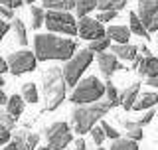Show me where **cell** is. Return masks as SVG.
<instances>
[{"label":"cell","mask_w":158,"mask_h":150,"mask_svg":"<svg viewBox=\"0 0 158 150\" xmlns=\"http://www.w3.org/2000/svg\"><path fill=\"white\" fill-rule=\"evenodd\" d=\"M34 52L38 61H49V59L67 61L75 56L77 44L73 40L52 36V34H38L34 38Z\"/></svg>","instance_id":"6da1fadb"},{"label":"cell","mask_w":158,"mask_h":150,"mask_svg":"<svg viewBox=\"0 0 158 150\" xmlns=\"http://www.w3.org/2000/svg\"><path fill=\"white\" fill-rule=\"evenodd\" d=\"M113 109V105L109 101H97L89 105H77L71 113V124L73 131L77 134H87L91 132V128L101 121L103 117Z\"/></svg>","instance_id":"7a4b0ae2"},{"label":"cell","mask_w":158,"mask_h":150,"mask_svg":"<svg viewBox=\"0 0 158 150\" xmlns=\"http://www.w3.org/2000/svg\"><path fill=\"white\" fill-rule=\"evenodd\" d=\"M44 81V109L46 111H56L65 99V75L63 69L59 67H49L42 77Z\"/></svg>","instance_id":"3957f363"},{"label":"cell","mask_w":158,"mask_h":150,"mask_svg":"<svg viewBox=\"0 0 158 150\" xmlns=\"http://www.w3.org/2000/svg\"><path fill=\"white\" fill-rule=\"evenodd\" d=\"M105 83L99 81L95 75H91V77H85L81 79L75 87H73L71 91V97H69V101L75 103V105H89V103H97L101 101L103 97H105Z\"/></svg>","instance_id":"277c9868"},{"label":"cell","mask_w":158,"mask_h":150,"mask_svg":"<svg viewBox=\"0 0 158 150\" xmlns=\"http://www.w3.org/2000/svg\"><path fill=\"white\" fill-rule=\"evenodd\" d=\"M91 61H93L91 49H79V52H75V56L71 59H67L65 67H63V75H65L67 87H75V85L81 81V75L91 65Z\"/></svg>","instance_id":"5b68a950"},{"label":"cell","mask_w":158,"mask_h":150,"mask_svg":"<svg viewBox=\"0 0 158 150\" xmlns=\"http://www.w3.org/2000/svg\"><path fill=\"white\" fill-rule=\"evenodd\" d=\"M46 26H48L49 32H56V34H65V36H75L77 34V20L69 12L48 10Z\"/></svg>","instance_id":"8992f818"},{"label":"cell","mask_w":158,"mask_h":150,"mask_svg":"<svg viewBox=\"0 0 158 150\" xmlns=\"http://www.w3.org/2000/svg\"><path fill=\"white\" fill-rule=\"evenodd\" d=\"M36 63H38L36 52H30V49H20V52H14L8 56V67L14 77H20V75H24L28 71H34Z\"/></svg>","instance_id":"52a82bcc"},{"label":"cell","mask_w":158,"mask_h":150,"mask_svg":"<svg viewBox=\"0 0 158 150\" xmlns=\"http://www.w3.org/2000/svg\"><path fill=\"white\" fill-rule=\"evenodd\" d=\"M46 138H48V144H52V146L65 148L67 144L73 140V131L69 128L67 123L59 121V123L49 124L46 128Z\"/></svg>","instance_id":"ba28073f"},{"label":"cell","mask_w":158,"mask_h":150,"mask_svg":"<svg viewBox=\"0 0 158 150\" xmlns=\"http://www.w3.org/2000/svg\"><path fill=\"white\" fill-rule=\"evenodd\" d=\"M77 34H79V38L87 40V42H93V40L105 38L107 30L103 28V22H99L97 18L83 16V18H79V22H77Z\"/></svg>","instance_id":"9c48e42d"},{"label":"cell","mask_w":158,"mask_h":150,"mask_svg":"<svg viewBox=\"0 0 158 150\" xmlns=\"http://www.w3.org/2000/svg\"><path fill=\"white\" fill-rule=\"evenodd\" d=\"M97 63H99V69H101V73L105 75L107 79H111V75L118 71V69H127L125 65H121V61H118V57L115 53H109V52H101L97 56Z\"/></svg>","instance_id":"30bf717a"},{"label":"cell","mask_w":158,"mask_h":150,"mask_svg":"<svg viewBox=\"0 0 158 150\" xmlns=\"http://www.w3.org/2000/svg\"><path fill=\"white\" fill-rule=\"evenodd\" d=\"M132 65L138 69V73L142 77H158V57H154L152 53L142 57H136L132 61Z\"/></svg>","instance_id":"8fae6325"},{"label":"cell","mask_w":158,"mask_h":150,"mask_svg":"<svg viewBox=\"0 0 158 150\" xmlns=\"http://www.w3.org/2000/svg\"><path fill=\"white\" fill-rule=\"evenodd\" d=\"M136 14H138V18L144 22V26L148 28L152 24V20L158 16V0H138Z\"/></svg>","instance_id":"7c38bea8"},{"label":"cell","mask_w":158,"mask_h":150,"mask_svg":"<svg viewBox=\"0 0 158 150\" xmlns=\"http://www.w3.org/2000/svg\"><path fill=\"white\" fill-rule=\"evenodd\" d=\"M138 95H140V83H132V85H128L125 91L121 93V107L125 109V111H131V109L135 107Z\"/></svg>","instance_id":"4fadbf2b"},{"label":"cell","mask_w":158,"mask_h":150,"mask_svg":"<svg viewBox=\"0 0 158 150\" xmlns=\"http://www.w3.org/2000/svg\"><path fill=\"white\" fill-rule=\"evenodd\" d=\"M113 53L118 59H125V61H135L138 57V48L132 44H115L113 46Z\"/></svg>","instance_id":"5bb4252c"},{"label":"cell","mask_w":158,"mask_h":150,"mask_svg":"<svg viewBox=\"0 0 158 150\" xmlns=\"http://www.w3.org/2000/svg\"><path fill=\"white\" fill-rule=\"evenodd\" d=\"M107 36L111 40H115L117 44H128V40H131V28H127V26H109Z\"/></svg>","instance_id":"9a60e30c"},{"label":"cell","mask_w":158,"mask_h":150,"mask_svg":"<svg viewBox=\"0 0 158 150\" xmlns=\"http://www.w3.org/2000/svg\"><path fill=\"white\" fill-rule=\"evenodd\" d=\"M158 103V95L156 93H142L138 95L136 103H135V111H148V109H152L154 105Z\"/></svg>","instance_id":"2e32d148"},{"label":"cell","mask_w":158,"mask_h":150,"mask_svg":"<svg viewBox=\"0 0 158 150\" xmlns=\"http://www.w3.org/2000/svg\"><path fill=\"white\" fill-rule=\"evenodd\" d=\"M128 24H131V32L132 34H136V36H140V38H146V40L150 38V36H148V28L144 26V22L138 18L136 12L128 14Z\"/></svg>","instance_id":"e0dca14e"},{"label":"cell","mask_w":158,"mask_h":150,"mask_svg":"<svg viewBox=\"0 0 158 150\" xmlns=\"http://www.w3.org/2000/svg\"><path fill=\"white\" fill-rule=\"evenodd\" d=\"M46 10H59V12H69L75 10V0H42Z\"/></svg>","instance_id":"ac0fdd59"},{"label":"cell","mask_w":158,"mask_h":150,"mask_svg":"<svg viewBox=\"0 0 158 150\" xmlns=\"http://www.w3.org/2000/svg\"><path fill=\"white\" fill-rule=\"evenodd\" d=\"M6 111L12 115L14 119H18L20 115L24 113V97H22V95H12V97H8Z\"/></svg>","instance_id":"d6986e66"},{"label":"cell","mask_w":158,"mask_h":150,"mask_svg":"<svg viewBox=\"0 0 158 150\" xmlns=\"http://www.w3.org/2000/svg\"><path fill=\"white\" fill-rule=\"evenodd\" d=\"M123 127L127 128V138H131V140H142V127H138V123L135 121H123Z\"/></svg>","instance_id":"ffe728a7"},{"label":"cell","mask_w":158,"mask_h":150,"mask_svg":"<svg viewBox=\"0 0 158 150\" xmlns=\"http://www.w3.org/2000/svg\"><path fill=\"white\" fill-rule=\"evenodd\" d=\"M99 0H75V12L79 18L87 16L89 12H93V10L97 8Z\"/></svg>","instance_id":"44dd1931"},{"label":"cell","mask_w":158,"mask_h":150,"mask_svg":"<svg viewBox=\"0 0 158 150\" xmlns=\"http://www.w3.org/2000/svg\"><path fill=\"white\" fill-rule=\"evenodd\" d=\"M12 30H14V34H16V42L20 46H28V32H26V26H24V22L20 18L14 20Z\"/></svg>","instance_id":"7402d4cb"},{"label":"cell","mask_w":158,"mask_h":150,"mask_svg":"<svg viewBox=\"0 0 158 150\" xmlns=\"http://www.w3.org/2000/svg\"><path fill=\"white\" fill-rule=\"evenodd\" d=\"M22 97H24V101H28V103H38L40 101V93H38V87L34 85L32 81L30 83H24L22 85Z\"/></svg>","instance_id":"603a6c76"},{"label":"cell","mask_w":158,"mask_h":150,"mask_svg":"<svg viewBox=\"0 0 158 150\" xmlns=\"http://www.w3.org/2000/svg\"><path fill=\"white\" fill-rule=\"evenodd\" d=\"M30 16H32V28L34 30L42 28L44 24H46V12H44L42 8L32 6V8H30Z\"/></svg>","instance_id":"cb8c5ba5"},{"label":"cell","mask_w":158,"mask_h":150,"mask_svg":"<svg viewBox=\"0 0 158 150\" xmlns=\"http://www.w3.org/2000/svg\"><path fill=\"white\" fill-rule=\"evenodd\" d=\"M109 48H111V38H109V36H105V38H99V40H93V42H89V49H91L93 53L107 52Z\"/></svg>","instance_id":"d4e9b609"},{"label":"cell","mask_w":158,"mask_h":150,"mask_svg":"<svg viewBox=\"0 0 158 150\" xmlns=\"http://www.w3.org/2000/svg\"><path fill=\"white\" fill-rule=\"evenodd\" d=\"M111 150H138V144L131 138H117V140H113Z\"/></svg>","instance_id":"484cf974"},{"label":"cell","mask_w":158,"mask_h":150,"mask_svg":"<svg viewBox=\"0 0 158 150\" xmlns=\"http://www.w3.org/2000/svg\"><path fill=\"white\" fill-rule=\"evenodd\" d=\"M127 6V0H99L97 8L99 10H123Z\"/></svg>","instance_id":"4316f807"},{"label":"cell","mask_w":158,"mask_h":150,"mask_svg":"<svg viewBox=\"0 0 158 150\" xmlns=\"http://www.w3.org/2000/svg\"><path fill=\"white\" fill-rule=\"evenodd\" d=\"M105 87H107V91H105V95H107V101L113 105V107H117V105H121V93L117 91V87L113 85L111 81H107L105 83Z\"/></svg>","instance_id":"83f0119b"},{"label":"cell","mask_w":158,"mask_h":150,"mask_svg":"<svg viewBox=\"0 0 158 150\" xmlns=\"http://www.w3.org/2000/svg\"><path fill=\"white\" fill-rule=\"evenodd\" d=\"M26 136H28V132H26V131H18V134L14 136V140H10V142H8V146L4 148V150H22Z\"/></svg>","instance_id":"f1b7e54d"},{"label":"cell","mask_w":158,"mask_h":150,"mask_svg":"<svg viewBox=\"0 0 158 150\" xmlns=\"http://www.w3.org/2000/svg\"><path fill=\"white\" fill-rule=\"evenodd\" d=\"M91 138H93V142H95L97 146H101V144H103V140L107 138V134H105V131H103L101 124H99V127H93V128H91Z\"/></svg>","instance_id":"f546056e"},{"label":"cell","mask_w":158,"mask_h":150,"mask_svg":"<svg viewBox=\"0 0 158 150\" xmlns=\"http://www.w3.org/2000/svg\"><path fill=\"white\" fill-rule=\"evenodd\" d=\"M16 121L18 119H14L8 111H0V124H4V127H8V128H14L16 127Z\"/></svg>","instance_id":"4dcf8cb0"},{"label":"cell","mask_w":158,"mask_h":150,"mask_svg":"<svg viewBox=\"0 0 158 150\" xmlns=\"http://www.w3.org/2000/svg\"><path fill=\"white\" fill-rule=\"evenodd\" d=\"M38 142H40V134H36V132L28 134V136H26V140H24L22 150H34V148L38 146Z\"/></svg>","instance_id":"1f68e13d"},{"label":"cell","mask_w":158,"mask_h":150,"mask_svg":"<svg viewBox=\"0 0 158 150\" xmlns=\"http://www.w3.org/2000/svg\"><path fill=\"white\" fill-rule=\"evenodd\" d=\"M117 14H118L117 10H101V12H99V16H97V20L105 24V22H111V20H115Z\"/></svg>","instance_id":"d6a6232c"},{"label":"cell","mask_w":158,"mask_h":150,"mask_svg":"<svg viewBox=\"0 0 158 150\" xmlns=\"http://www.w3.org/2000/svg\"><path fill=\"white\" fill-rule=\"evenodd\" d=\"M101 127H103V131H105L107 138H113V140H117V138H121V136H118V131H117V128H113V127H111L109 123L101 121Z\"/></svg>","instance_id":"836d02e7"},{"label":"cell","mask_w":158,"mask_h":150,"mask_svg":"<svg viewBox=\"0 0 158 150\" xmlns=\"http://www.w3.org/2000/svg\"><path fill=\"white\" fill-rule=\"evenodd\" d=\"M154 115H156V113L152 111V109H148V111H146V115H142V117L136 121V123H138V127H146V124L150 123L152 119H154Z\"/></svg>","instance_id":"e575fe53"},{"label":"cell","mask_w":158,"mask_h":150,"mask_svg":"<svg viewBox=\"0 0 158 150\" xmlns=\"http://www.w3.org/2000/svg\"><path fill=\"white\" fill-rule=\"evenodd\" d=\"M10 131H12V128H8V127H4V124H0V146L10 142Z\"/></svg>","instance_id":"d590c367"},{"label":"cell","mask_w":158,"mask_h":150,"mask_svg":"<svg viewBox=\"0 0 158 150\" xmlns=\"http://www.w3.org/2000/svg\"><path fill=\"white\" fill-rule=\"evenodd\" d=\"M0 18H4V20H12V18H14V12H12V8H8V6H2V4H0Z\"/></svg>","instance_id":"8d00e7d4"},{"label":"cell","mask_w":158,"mask_h":150,"mask_svg":"<svg viewBox=\"0 0 158 150\" xmlns=\"http://www.w3.org/2000/svg\"><path fill=\"white\" fill-rule=\"evenodd\" d=\"M0 4H2V6H8V8H20L24 4V0H0Z\"/></svg>","instance_id":"74e56055"},{"label":"cell","mask_w":158,"mask_h":150,"mask_svg":"<svg viewBox=\"0 0 158 150\" xmlns=\"http://www.w3.org/2000/svg\"><path fill=\"white\" fill-rule=\"evenodd\" d=\"M8 30H10V24L6 20H0V42H2V38L8 34Z\"/></svg>","instance_id":"f35d334b"},{"label":"cell","mask_w":158,"mask_h":150,"mask_svg":"<svg viewBox=\"0 0 158 150\" xmlns=\"http://www.w3.org/2000/svg\"><path fill=\"white\" fill-rule=\"evenodd\" d=\"M6 71H10V67H8V59H4L2 56H0V75L6 73Z\"/></svg>","instance_id":"ab89813d"},{"label":"cell","mask_w":158,"mask_h":150,"mask_svg":"<svg viewBox=\"0 0 158 150\" xmlns=\"http://www.w3.org/2000/svg\"><path fill=\"white\" fill-rule=\"evenodd\" d=\"M85 148H87L85 140H83V138H77L75 140V150H85Z\"/></svg>","instance_id":"60d3db41"},{"label":"cell","mask_w":158,"mask_h":150,"mask_svg":"<svg viewBox=\"0 0 158 150\" xmlns=\"http://www.w3.org/2000/svg\"><path fill=\"white\" fill-rule=\"evenodd\" d=\"M146 85H150V87H156V89H158V77H146Z\"/></svg>","instance_id":"b9f144b4"},{"label":"cell","mask_w":158,"mask_h":150,"mask_svg":"<svg viewBox=\"0 0 158 150\" xmlns=\"http://www.w3.org/2000/svg\"><path fill=\"white\" fill-rule=\"evenodd\" d=\"M148 32H158V16L152 20V24L148 26Z\"/></svg>","instance_id":"7bdbcfd3"},{"label":"cell","mask_w":158,"mask_h":150,"mask_svg":"<svg viewBox=\"0 0 158 150\" xmlns=\"http://www.w3.org/2000/svg\"><path fill=\"white\" fill-rule=\"evenodd\" d=\"M6 103H8V97H6V93L0 89V107H2V105H6Z\"/></svg>","instance_id":"ee69618b"},{"label":"cell","mask_w":158,"mask_h":150,"mask_svg":"<svg viewBox=\"0 0 158 150\" xmlns=\"http://www.w3.org/2000/svg\"><path fill=\"white\" fill-rule=\"evenodd\" d=\"M40 150H63V148H57V146H52V144H48V146H42Z\"/></svg>","instance_id":"f6af8a7d"},{"label":"cell","mask_w":158,"mask_h":150,"mask_svg":"<svg viewBox=\"0 0 158 150\" xmlns=\"http://www.w3.org/2000/svg\"><path fill=\"white\" fill-rule=\"evenodd\" d=\"M4 83H6V81H4V79H2V75H0V89L4 87Z\"/></svg>","instance_id":"bcb514c9"},{"label":"cell","mask_w":158,"mask_h":150,"mask_svg":"<svg viewBox=\"0 0 158 150\" xmlns=\"http://www.w3.org/2000/svg\"><path fill=\"white\" fill-rule=\"evenodd\" d=\"M24 2H26V4H34V2H36V0H24Z\"/></svg>","instance_id":"7dc6e473"},{"label":"cell","mask_w":158,"mask_h":150,"mask_svg":"<svg viewBox=\"0 0 158 150\" xmlns=\"http://www.w3.org/2000/svg\"><path fill=\"white\" fill-rule=\"evenodd\" d=\"M97 150H105V148H101V146H99V148H97Z\"/></svg>","instance_id":"c3c4849f"}]
</instances>
